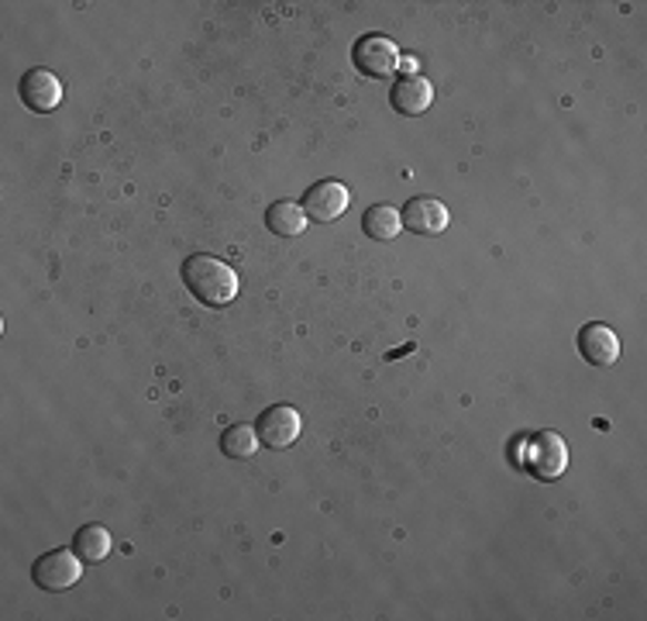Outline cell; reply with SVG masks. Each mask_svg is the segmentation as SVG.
I'll use <instances>...</instances> for the list:
<instances>
[{
  "label": "cell",
  "mask_w": 647,
  "mask_h": 621,
  "mask_svg": "<svg viewBox=\"0 0 647 621\" xmlns=\"http://www.w3.org/2000/svg\"><path fill=\"white\" fill-rule=\"evenodd\" d=\"M183 280L190 287V293L208 308H224L237 298V273L224 263V259L211 256V252H196L186 256L183 263Z\"/></svg>",
  "instance_id": "1"
},
{
  "label": "cell",
  "mask_w": 647,
  "mask_h": 621,
  "mask_svg": "<svg viewBox=\"0 0 647 621\" xmlns=\"http://www.w3.org/2000/svg\"><path fill=\"white\" fill-rule=\"evenodd\" d=\"M83 563L87 560L77 549H52V552L42 555V560H36V567H31V580H36V587H42V591H49V594H62V591H70V587L80 583Z\"/></svg>",
  "instance_id": "2"
},
{
  "label": "cell",
  "mask_w": 647,
  "mask_h": 621,
  "mask_svg": "<svg viewBox=\"0 0 647 621\" xmlns=\"http://www.w3.org/2000/svg\"><path fill=\"white\" fill-rule=\"evenodd\" d=\"M352 59H355L358 73L368 80H386L400 70V52L383 36H362L352 49Z\"/></svg>",
  "instance_id": "3"
},
{
  "label": "cell",
  "mask_w": 647,
  "mask_h": 621,
  "mask_svg": "<svg viewBox=\"0 0 647 621\" xmlns=\"http://www.w3.org/2000/svg\"><path fill=\"white\" fill-rule=\"evenodd\" d=\"M255 432H259V439L269 449H290L300 439V432H303V418L290 404H272V408H265L259 414Z\"/></svg>",
  "instance_id": "4"
},
{
  "label": "cell",
  "mask_w": 647,
  "mask_h": 621,
  "mask_svg": "<svg viewBox=\"0 0 647 621\" xmlns=\"http://www.w3.org/2000/svg\"><path fill=\"white\" fill-rule=\"evenodd\" d=\"M527 467L540 480H558L568 470V442L558 432H540L530 439Z\"/></svg>",
  "instance_id": "5"
},
{
  "label": "cell",
  "mask_w": 647,
  "mask_h": 621,
  "mask_svg": "<svg viewBox=\"0 0 647 621\" xmlns=\"http://www.w3.org/2000/svg\"><path fill=\"white\" fill-rule=\"evenodd\" d=\"M352 204V193L337 180H321L303 193V211L314 221H337Z\"/></svg>",
  "instance_id": "6"
},
{
  "label": "cell",
  "mask_w": 647,
  "mask_h": 621,
  "mask_svg": "<svg viewBox=\"0 0 647 621\" xmlns=\"http://www.w3.org/2000/svg\"><path fill=\"white\" fill-rule=\"evenodd\" d=\"M18 90H21L24 108L36 111V114H49V111H55L62 104V83H59V77L52 70H42V67L28 70L21 77Z\"/></svg>",
  "instance_id": "7"
},
{
  "label": "cell",
  "mask_w": 647,
  "mask_h": 621,
  "mask_svg": "<svg viewBox=\"0 0 647 621\" xmlns=\"http://www.w3.org/2000/svg\"><path fill=\"white\" fill-rule=\"evenodd\" d=\"M403 228L414 236H441L448 228V208L441 204L437 198H427V193H421V198H411L403 208Z\"/></svg>",
  "instance_id": "8"
},
{
  "label": "cell",
  "mask_w": 647,
  "mask_h": 621,
  "mask_svg": "<svg viewBox=\"0 0 647 621\" xmlns=\"http://www.w3.org/2000/svg\"><path fill=\"white\" fill-rule=\"evenodd\" d=\"M578 349H583V355L589 359L593 367H613L620 359V339L617 332L609 329V324H586L583 332H578Z\"/></svg>",
  "instance_id": "9"
},
{
  "label": "cell",
  "mask_w": 647,
  "mask_h": 621,
  "mask_svg": "<svg viewBox=\"0 0 647 621\" xmlns=\"http://www.w3.org/2000/svg\"><path fill=\"white\" fill-rule=\"evenodd\" d=\"M390 101H393V108L400 111V114H406V118H417V114H424L431 104H434V87L417 73V77H403V80H396V87L390 90Z\"/></svg>",
  "instance_id": "10"
},
{
  "label": "cell",
  "mask_w": 647,
  "mask_h": 621,
  "mask_svg": "<svg viewBox=\"0 0 647 621\" xmlns=\"http://www.w3.org/2000/svg\"><path fill=\"white\" fill-rule=\"evenodd\" d=\"M362 232L372 242H393L403 232V214L396 208H390V204H372L362 214Z\"/></svg>",
  "instance_id": "11"
},
{
  "label": "cell",
  "mask_w": 647,
  "mask_h": 621,
  "mask_svg": "<svg viewBox=\"0 0 647 621\" xmlns=\"http://www.w3.org/2000/svg\"><path fill=\"white\" fill-rule=\"evenodd\" d=\"M265 224H269V232H276L283 239H296L306 232V211L296 201H276L265 214Z\"/></svg>",
  "instance_id": "12"
},
{
  "label": "cell",
  "mask_w": 647,
  "mask_h": 621,
  "mask_svg": "<svg viewBox=\"0 0 647 621\" xmlns=\"http://www.w3.org/2000/svg\"><path fill=\"white\" fill-rule=\"evenodd\" d=\"M73 549L83 555L87 563H104L108 555H111V532L104 525H83L77 532V542Z\"/></svg>",
  "instance_id": "13"
},
{
  "label": "cell",
  "mask_w": 647,
  "mask_h": 621,
  "mask_svg": "<svg viewBox=\"0 0 647 621\" xmlns=\"http://www.w3.org/2000/svg\"><path fill=\"white\" fill-rule=\"evenodd\" d=\"M259 432L249 429V424H231V429H224L221 435V449L228 460H252V455L259 452Z\"/></svg>",
  "instance_id": "14"
}]
</instances>
